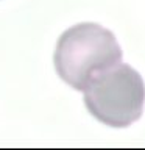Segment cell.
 I'll return each mask as SVG.
<instances>
[{
    "label": "cell",
    "mask_w": 145,
    "mask_h": 150,
    "mask_svg": "<svg viewBox=\"0 0 145 150\" xmlns=\"http://www.w3.org/2000/svg\"><path fill=\"white\" fill-rule=\"evenodd\" d=\"M53 61L63 81L77 91H84L95 75L120 63L122 49L108 28L83 22L59 36Z\"/></svg>",
    "instance_id": "obj_1"
},
{
    "label": "cell",
    "mask_w": 145,
    "mask_h": 150,
    "mask_svg": "<svg viewBox=\"0 0 145 150\" xmlns=\"http://www.w3.org/2000/svg\"><path fill=\"white\" fill-rule=\"evenodd\" d=\"M83 92L87 111L105 125L114 128L130 127L144 112V78L125 63H117L101 70Z\"/></svg>",
    "instance_id": "obj_2"
}]
</instances>
